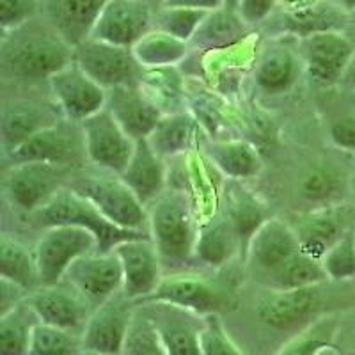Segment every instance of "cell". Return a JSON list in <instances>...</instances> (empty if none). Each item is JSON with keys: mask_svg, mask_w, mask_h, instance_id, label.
<instances>
[{"mask_svg": "<svg viewBox=\"0 0 355 355\" xmlns=\"http://www.w3.org/2000/svg\"><path fill=\"white\" fill-rule=\"evenodd\" d=\"M71 62L73 44L43 15L0 37V69L6 78L49 82Z\"/></svg>", "mask_w": 355, "mask_h": 355, "instance_id": "obj_1", "label": "cell"}, {"mask_svg": "<svg viewBox=\"0 0 355 355\" xmlns=\"http://www.w3.org/2000/svg\"><path fill=\"white\" fill-rule=\"evenodd\" d=\"M199 218L185 190L167 189L148 205V233L164 266L183 270L194 261Z\"/></svg>", "mask_w": 355, "mask_h": 355, "instance_id": "obj_2", "label": "cell"}, {"mask_svg": "<svg viewBox=\"0 0 355 355\" xmlns=\"http://www.w3.org/2000/svg\"><path fill=\"white\" fill-rule=\"evenodd\" d=\"M31 220L41 230L52 226H77L91 231L98 239L101 252H110L117 243L125 242V240L150 236L148 233L123 230V227L112 224L93 202L87 201L84 196L77 194L68 185L59 190V194L49 205L31 215Z\"/></svg>", "mask_w": 355, "mask_h": 355, "instance_id": "obj_3", "label": "cell"}, {"mask_svg": "<svg viewBox=\"0 0 355 355\" xmlns=\"http://www.w3.org/2000/svg\"><path fill=\"white\" fill-rule=\"evenodd\" d=\"M68 187L93 202L116 226L148 233V206L133 194L119 174L96 169V173L69 180Z\"/></svg>", "mask_w": 355, "mask_h": 355, "instance_id": "obj_4", "label": "cell"}, {"mask_svg": "<svg viewBox=\"0 0 355 355\" xmlns=\"http://www.w3.org/2000/svg\"><path fill=\"white\" fill-rule=\"evenodd\" d=\"M69 183L68 169L41 162L11 164L4 174V198L17 211L34 215Z\"/></svg>", "mask_w": 355, "mask_h": 355, "instance_id": "obj_5", "label": "cell"}, {"mask_svg": "<svg viewBox=\"0 0 355 355\" xmlns=\"http://www.w3.org/2000/svg\"><path fill=\"white\" fill-rule=\"evenodd\" d=\"M144 302L173 304L201 316L220 315L233 307V291L202 274L173 270L164 275L158 290Z\"/></svg>", "mask_w": 355, "mask_h": 355, "instance_id": "obj_6", "label": "cell"}, {"mask_svg": "<svg viewBox=\"0 0 355 355\" xmlns=\"http://www.w3.org/2000/svg\"><path fill=\"white\" fill-rule=\"evenodd\" d=\"M94 250H100V243L91 231L77 226L44 227L34 245L41 286L61 283L73 263Z\"/></svg>", "mask_w": 355, "mask_h": 355, "instance_id": "obj_7", "label": "cell"}, {"mask_svg": "<svg viewBox=\"0 0 355 355\" xmlns=\"http://www.w3.org/2000/svg\"><path fill=\"white\" fill-rule=\"evenodd\" d=\"M73 61L107 91L121 85H139L142 66L132 49L85 37L73 46Z\"/></svg>", "mask_w": 355, "mask_h": 355, "instance_id": "obj_8", "label": "cell"}, {"mask_svg": "<svg viewBox=\"0 0 355 355\" xmlns=\"http://www.w3.org/2000/svg\"><path fill=\"white\" fill-rule=\"evenodd\" d=\"M85 158L96 169L121 174L128 166L137 142L130 137L107 109L80 123Z\"/></svg>", "mask_w": 355, "mask_h": 355, "instance_id": "obj_9", "label": "cell"}, {"mask_svg": "<svg viewBox=\"0 0 355 355\" xmlns=\"http://www.w3.org/2000/svg\"><path fill=\"white\" fill-rule=\"evenodd\" d=\"M304 71L320 85L339 84L355 55V46L343 31L311 34L297 40Z\"/></svg>", "mask_w": 355, "mask_h": 355, "instance_id": "obj_10", "label": "cell"}, {"mask_svg": "<svg viewBox=\"0 0 355 355\" xmlns=\"http://www.w3.org/2000/svg\"><path fill=\"white\" fill-rule=\"evenodd\" d=\"M121 263V291L135 302H144L158 290L166 266L150 236L125 240L112 249Z\"/></svg>", "mask_w": 355, "mask_h": 355, "instance_id": "obj_11", "label": "cell"}, {"mask_svg": "<svg viewBox=\"0 0 355 355\" xmlns=\"http://www.w3.org/2000/svg\"><path fill=\"white\" fill-rule=\"evenodd\" d=\"M137 306L139 302L128 299L123 291H117L109 300L94 307L82 332L84 350L121 355Z\"/></svg>", "mask_w": 355, "mask_h": 355, "instance_id": "obj_12", "label": "cell"}, {"mask_svg": "<svg viewBox=\"0 0 355 355\" xmlns=\"http://www.w3.org/2000/svg\"><path fill=\"white\" fill-rule=\"evenodd\" d=\"M27 302L41 323L80 336L94 311L93 304L64 279L61 283L34 290L28 295Z\"/></svg>", "mask_w": 355, "mask_h": 355, "instance_id": "obj_13", "label": "cell"}, {"mask_svg": "<svg viewBox=\"0 0 355 355\" xmlns=\"http://www.w3.org/2000/svg\"><path fill=\"white\" fill-rule=\"evenodd\" d=\"M53 101L68 121L80 125L107 107V89L73 61L49 80Z\"/></svg>", "mask_w": 355, "mask_h": 355, "instance_id": "obj_14", "label": "cell"}, {"mask_svg": "<svg viewBox=\"0 0 355 355\" xmlns=\"http://www.w3.org/2000/svg\"><path fill=\"white\" fill-rule=\"evenodd\" d=\"M155 9L144 0H109L87 37L133 49L153 28Z\"/></svg>", "mask_w": 355, "mask_h": 355, "instance_id": "obj_15", "label": "cell"}, {"mask_svg": "<svg viewBox=\"0 0 355 355\" xmlns=\"http://www.w3.org/2000/svg\"><path fill=\"white\" fill-rule=\"evenodd\" d=\"M300 250L302 247L299 236L290 222L279 217H268L250 236L245 254L249 268L254 272L259 283H263Z\"/></svg>", "mask_w": 355, "mask_h": 355, "instance_id": "obj_16", "label": "cell"}, {"mask_svg": "<svg viewBox=\"0 0 355 355\" xmlns=\"http://www.w3.org/2000/svg\"><path fill=\"white\" fill-rule=\"evenodd\" d=\"M297 40L293 37H270L256 59L252 78L256 87L268 96L290 93L304 75Z\"/></svg>", "mask_w": 355, "mask_h": 355, "instance_id": "obj_17", "label": "cell"}, {"mask_svg": "<svg viewBox=\"0 0 355 355\" xmlns=\"http://www.w3.org/2000/svg\"><path fill=\"white\" fill-rule=\"evenodd\" d=\"M259 50L261 37L258 31H254L245 40L231 44L227 49L198 52L201 78L210 85V89H215L217 94L233 93L234 85L240 84V78L249 69H254Z\"/></svg>", "mask_w": 355, "mask_h": 355, "instance_id": "obj_18", "label": "cell"}, {"mask_svg": "<svg viewBox=\"0 0 355 355\" xmlns=\"http://www.w3.org/2000/svg\"><path fill=\"white\" fill-rule=\"evenodd\" d=\"M82 155L85 157L84 135H82L80 125L62 119L57 125L34 135L33 139H28L17 151H12L4 158H8L11 164L41 162V164L68 169L71 162H77Z\"/></svg>", "mask_w": 355, "mask_h": 355, "instance_id": "obj_19", "label": "cell"}, {"mask_svg": "<svg viewBox=\"0 0 355 355\" xmlns=\"http://www.w3.org/2000/svg\"><path fill=\"white\" fill-rule=\"evenodd\" d=\"M320 286L302 288L291 291H272L259 299L256 304V315L268 327L277 331H290L300 325H311L318 320V313L323 307Z\"/></svg>", "mask_w": 355, "mask_h": 355, "instance_id": "obj_20", "label": "cell"}, {"mask_svg": "<svg viewBox=\"0 0 355 355\" xmlns=\"http://www.w3.org/2000/svg\"><path fill=\"white\" fill-rule=\"evenodd\" d=\"M64 281L77 288L89 302L98 307L110 297L121 291L123 272L117 256L110 252L94 250L82 256L69 266Z\"/></svg>", "mask_w": 355, "mask_h": 355, "instance_id": "obj_21", "label": "cell"}, {"mask_svg": "<svg viewBox=\"0 0 355 355\" xmlns=\"http://www.w3.org/2000/svg\"><path fill=\"white\" fill-rule=\"evenodd\" d=\"M66 119L57 103H43L36 100H18L2 110L0 139L4 157L17 151L21 144L43 130Z\"/></svg>", "mask_w": 355, "mask_h": 355, "instance_id": "obj_22", "label": "cell"}, {"mask_svg": "<svg viewBox=\"0 0 355 355\" xmlns=\"http://www.w3.org/2000/svg\"><path fill=\"white\" fill-rule=\"evenodd\" d=\"M158 329L167 355H202L205 316L164 302H142Z\"/></svg>", "mask_w": 355, "mask_h": 355, "instance_id": "obj_23", "label": "cell"}, {"mask_svg": "<svg viewBox=\"0 0 355 355\" xmlns=\"http://www.w3.org/2000/svg\"><path fill=\"white\" fill-rule=\"evenodd\" d=\"M290 224L299 236L304 252L320 261L332 245H336L348 231H352L348 227L345 205L311 208L297 215V220Z\"/></svg>", "mask_w": 355, "mask_h": 355, "instance_id": "obj_24", "label": "cell"}, {"mask_svg": "<svg viewBox=\"0 0 355 355\" xmlns=\"http://www.w3.org/2000/svg\"><path fill=\"white\" fill-rule=\"evenodd\" d=\"M105 109L135 142L150 137L162 117L160 110L142 93L139 85L109 89Z\"/></svg>", "mask_w": 355, "mask_h": 355, "instance_id": "obj_25", "label": "cell"}, {"mask_svg": "<svg viewBox=\"0 0 355 355\" xmlns=\"http://www.w3.org/2000/svg\"><path fill=\"white\" fill-rule=\"evenodd\" d=\"M350 15L338 8L331 0H320L316 4L307 6L299 11L274 12L268 20H277V36L272 37H293L302 40L311 34L329 33V31H343L347 28Z\"/></svg>", "mask_w": 355, "mask_h": 355, "instance_id": "obj_26", "label": "cell"}, {"mask_svg": "<svg viewBox=\"0 0 355 355\" xmlns=\"http://www.w3.org/2000/svg\"><path fill=\"white\" fill-rule=\"evenodd\" d=\"M119 176L125 180L126 185L133 190L146 206L151 205L157 198H160L167 187V166L166 158H162L151 148L148 139L139 141L135 144L128 166Z\"/></svg>", "mask_w": 355, "mask_h": 355, "instance_id": "obj_27", "label": "cell"}, {"mask_svg": "<svg viewBox=\"0 0 355 355\" xmlns=\"http://www.w3.org/2000/svg\"><path fill=\"white\" fill-rule=\"evenodd\" d=\"M242 240L233 227L230 218L217 215L211 220L202 222L199 226L198 242L194 249V263L202 268L218 270L233 261L240 249Z\"/></svg>", "mask_w": 355, "mask_h": 355, "instance_id": "obj_28", "label": "cell"}, {"mask_svg": "<svg viewBox=\"0 0 355 355\" xmlns=\"http://www.w3.org/2000/svg\"><path fill=\"white\" fill-rule=\"evenodd\" d=\"M109 0H41V15L75 46L89 36Z\"/></svg>", "mask_w": 355, "mask_h": 355, "instance_id": "obj_29", "label": "cell"}, {"mask_svg": "<svg viewBox=\"0 0 355 355\" xmlns=\"http://www.w3.org/2000/svg\"><path fill=\"white\" fill-rule=\"evenodd\" d=\"M215 176H220L211 160L198 151L185 155V182L187 194L194 205L199 224L211 220L218 215L220 208V187L217 185Z\"/></svg>", "mask_w": 355, "mask_h": 355, "instance_id": "obj_30", "label": "cell"}, {"mask_svg": "<svg viewBox=\"0 0 355 355\" xmlns=\"http://www.w3.org/2000/svg\"><path fill=\"white\" fill-rule=\"evenodd\" d=\"M215 169L231 182H247L258 178L263 171V160L252 142L245 139H215L206 148Z\"/></svg>", "mask_w": 355, "mask_h": 355, "instance_id": "obj_31", "label": "cell"}, {"mask_svg": "<svg viewBox=\"0 0 355 355\" xmlns=\"http://www.w3.org/2000/svg\"><path fill=\"white\" fill-rule=\"evenodd\" d=\"M139 87L162 116L189 110V85L180 66L142 69Z\"/></svg>", "mask_w": 355, "mask_h": 355, "instance_id": "obj_32", "label": "cell"}, {"mask_svg": "<svg viewBox=\"0 0 355 355\" xmlns=\"http://www.w3.org/2000/svg\"><path fill=\"white\" fill-rule=\"evenodd\" d=\"M256 28L250 27L239 15V11L222 8L208 12L202 25L199 27L194 40L190 41V49L196 52L227 49L231 44L245 40Z\"/></svg>", "mask_w": 355, "mask_h": 355, "instance_id": "obj_33", "label": "cell"}, {"mask_svg": "<svg viewBox=\"0 0 355 355\" xmlns=\"http://www.w3.org/2000/svg\"><path fill=\"white\" fill-rule=\"evenodd\" d=\"M199 123L190 110L176 114H166L160 117L157 128L153 130L148 142L162 158L185 157L194 151L198 139Z\"/></svg>", "mask_w": 355, "mask_h": 355, "instance_id": "obj_34", "label": "cell"}, {"mask_svg": "<svg viewBox=\"0 0 355 355\" xmlns=\"http://www.w3.org/2000/svg\"><path fill=\"white\" fill-rule=\"evenodd\" d=\"M132 52L142 68L151 69L182 66L189 59L192 49L187 41L178 40L158 28H151L133 44Z\"/></svg>", "mask_w": 355, "mask_h": 355, "instance_id": "obj_35", "label": "cell"}, {"mask_svg": "<svg viewBox=\"0 0 355 355\" xmlns=\"http://www.w3.org/2000/svg\"><path fill=\"white\" fill-rule=\"evenodd\" d=\"M0 277L20 284L28 293L41 286L34 249H28L9 233L0 236Z\"/></svg>", "mask_w": 355, "mask_h": 355, "instance_id": "obj_36", "label": "cell"}, {"mask_svg": "<svg viewBox=\"0 0 355 355\" xmlns=\"http://www.w3.org/2000/svg\"><path fill=\"white\" fill-rule=\"evenodd\" d=\"M329 283L322 261L300 250L288 263L263 281V286L272 291H291L302 288L320 286Z\"/></svg>", "mask_w": 355, "mask_h": 355, "instance_id": "obj_37", "label": "cell"}, {"mask_svg": "<svg viewBox=\"0 0 355 355\" xmlns=\"http://www.w3.org/2000/svg\"><path fill=\"white\" fill-rule=\"evenodd\" d=\"M347 190V180L331 166L311 167L299 182V196L313 208L341 205Z\"/></svg>", "mask_w": 355, "mask_h": 355, "instance_id": "obj_38", "label": "cell"}, {"mask_svg": "<svg viewBox=\"0 0 355 355\" xmlns=\"http://www.w3.org/2000/svg\"><path fill=\"white\" fill-rule=\"evenodd\" d=\"M37 323L40 318L27 300L0 315V355H28Z\"/></svg>", "mask_w": 355, "mask_h": 355, "instance_id": "obj_39", "label": "cell"}, {"mask_svg": "<svg viewBox=\"0 0 355 355\" xmlns=\"http://www.w3.org/2000/svg\"><path fill=\"white\" fill-rule=\"evenodd\" d=\"M236 183L239 185L231 190L230 198H227L230 205H227L226 217L230 218L233 227L239 233L243 247H247L250 236L268 217L265 214V205L254 194H250L249 190L243 189L240 182Z\"/></svg>", "mask_w": 355, "mask_h": 355, "instance_id": "obj_40", "label": "cell"}, {"mask_svg": "<svg viewBox=\"0 0 355 355\" xmlns=\"http://www.w3.org/2000/svg\"><path fill=\"white\" fill-rule=\"evenodd\" d=\"M338 329L339 323L334 316H320L284 343L275 355H322L334 347Z\"/></svg>", "mask_w": 355, "mask_h": 355, "instance_id": "obj_41", "label": "cell"}, {"mask_svg": "<svg viewBox=\"0 0 355 355\" xmlns=\"http://www.w3.org/2000/svg\"><path fill=\"white\" fill-rule=\"evenodd\" d=\"M121 355H167L157 325L142 304L135 311Z\"/></svg>", "mask_w": 355, "mask_h": 355, "instance_id": "obj_42", "label": "cell"}, {"mask_svg": "<svg viewBox=\"0 0 355 355\" xmlns=\"http://www.w3.org/2000/svg\"><path fill=\"white\" fill-rule=\"evenodd\" d=\"M206 17H208V12L205 11L160 6V8L155 9L153 28L164 31V33L178 37V40L190 43L198 34L199 27H201Z\"/></svg>", "mask_w": 355, "mask_h": 355, "instance_id": "obj_43", "label": "cell"}, {"mask_svg": "<svg viewBox=\"0 0 355 355\" xmlns=\"http://www.w3.org/2000/svg\"><path fill=\"white\" fill-rule=\"evenodd\" d=\"M82 350L80 334L40 322L34 329L28 355H80Z\"/></svg>", "mask_w": 355, "mask_h": 355, "instance_id": "obj_44", "label": "cell"}, {"mask_svg": "<svg viewBox=\"0 0 355 355\" xmlns=\"http://www.w3.org/2000/svg\"><path fill=\"white\" fill-rule=\"evenodd\" d=\"M322 266L331 283H347L355 279V231H348L343 239L327 250Z\"/></svg>", "mask_w": 355, "mask_h": 355, "instance_id": "obj_45", "label": "cell"}, {"mask_svg": "<svg viewBox=\"0 0 355 355\" xmlns=\"http://www.w3.org/2000/svg\"><path fill=\"white\" fill-rule=\"evenodd\" d=\"M201 348L202 355H245L230 336L220 315L205 316Z\"/></svg>", "mask_w": 355, "mask_h": 355, "instance_id": "obj_46", "label": "cell"}, {"mask_svg": "<svg viewBox=\"0 0 355 355\" xmlns=\"http://www.w3.org/2000/svg\"><path fill=\"white\" fill-rule=\"evenodd\" d=\"M41 15V0H0V28L8 33Z\"/></svg>", "mask_w": 355, "mask_h": 355, "instance_id": "obj_47", "label": "cell"}, {"mask_svg": "<svg viewBox=\"0 0 355 355\" xmlns=\"http://www.w3.org/2000/svg\"><path fill=\"white\" fill-rule=\"evenodd\" d=\"M329 141L336 150L355 153V112L338 117L329 126Z\"/></svg>", "mask_w": 355, "mask_h": 355, "instance_id": "obj_48", "label": "cell"}, {"mask_svg": "<svg viewBox=\"0 0 355 355\" xmlns=\"http://www.w3.org/2000/svg\"><path fill=\"white\" fill-rule=\"evenodd\" d=\"M279 0H240L239 15L252 28H258L268 21L277 11Z\"/></svg>", "mask_w": 355, "mask_h": 355, "instance_id": "obj_49", "label": "cell"}, {"mask_svg": "<svg viewBox=\"0 0 355 355\" xmlns=\"http://www.w3.org/2000/svg\"><path fill=\"white\" fill-rule=\"evenodd\" d=\"M28 291L20 284L0 277V315H6L28 299Z\"/></svg>", "mask_w": 355, "mask_h": 355, "instance_id": "obj_50", "label": "cell"}, {"mask_svg": "<svg viewBox=\"0 0 355 355\" xmlns=\"http://www.w3.org/2000/svg\"><path fill=\"white\" fill-rule=\"evenodd\" d=\"M162 6H171V8H187L196 9V11L211 12L217 9L226 8L224 0H166Z\"/></svg>", "mask_w": 355, "mask_h": 355, "instance_id": "obj_51", "label": "cell"}, {"mask_svg": "<svg viewBox=\"0 0 355 355\" xmlns=\"http://www.w3.org/2000/svg\"><path fill=\"white\" fill-rule=\"evenodd\" d=\"M343 82L348 85V87L354 89V91H355V55H354V59H352L350 66H348L347 73H345Z\"/></svg>", "mask_w": 355, "mask_h": 355, "instance_id": "obj_52", "label": "cell"}, {"mask_svg": "<svg viewBox=\"0 0 355 355\" xmlns=\"http://www.w3.org/2000/svg\"><path fill=\"white\" fill-rule=\"evenodd\" d=\"M338 8L343 9L348 15H355V0H331Z\"/></svg>", "mask_w": 355, "mask_h": 355, "instance_id": "obj_53", "label": "cell"}, {"mask_svg": "<svg viewBox=\"0 0 355 355\" xmlns=\"http://www.w3.org/2000/svg\"><path fill=\"white\" fill-rule=\"evenodd\" d=\"M345 34L350 37V41L354 43V46H355V15H350V18H348L347 28H345Z\"/></svg>", "mask_w": 355, "mask_h": 355, "instance_id": "obj_54", "label": "cell"}, {"mask_svg": "<svg viewBox=\"0 0 355 355\" xmlns=\"http://www.w3.org/2000/svg\"><path fill=\"white\" fill-rule=\"evenodd\" d=\"M224 2H226V8H227V9H233V11H239L240 0H224Z\"/></svg>", "mask_w": 355, "mask_h": 355, "instance_id": "obj_55", "label": "cell"}, {"mask_svg": "<svg viewBox=\"0 0 355 355\" xmlns=\"http://www.w3.org/2000/svg\"><path fill=\"white\" fill-rule=\"evenodd\" d=\"M144 2H148V4L153 6V8H160V6L164 4L166 0H144Z\"/></svg>", "mask_w": 355, "mask_h": 355, "instance_id": "obj_56", "label": "cell"}, {"mask_svg": "<svg viewBox=\"0 0 355 355\" xmlns=\"http://www.w3.org/2000/svg\"><path fill=\"white\" fill-rule=\"evenodd\" d=\"M322 355H341V354H339V352H338V348L332 347V348H327V350L323 352Z\"/></svg>", "mask_w": 355, "mask_h": 355, "instance_id": "obj_57", "label": "cell"}, {"mask_svg": "<svg viewBox=\"0 0 355 355\" xmlns=\"http://www.w3.org/2000/svg\"><path fill=\"white\" fill-rule=\"evenodd\" d=\"M80 355H109V354H98V352H87V350H82Z\"/></svg>", "mask_w": 355, "mask_h": 355, "instance_id": "obj_58", "label": "cell"}]
</instances>
